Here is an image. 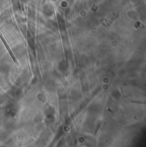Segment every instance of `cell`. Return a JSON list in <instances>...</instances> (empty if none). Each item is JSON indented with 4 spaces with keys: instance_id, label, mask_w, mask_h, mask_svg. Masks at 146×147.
Wrapping results in <instances>:
<instances>
[{
    "instance_id": "1",
    "label": "cell",
    "mask_w": 146,
    "mask_h": 147,
    "mask_svg": "<svg viewBox=\"0 0 146 147\" xmlns=\"http://www.w3.org/2000/svg\"><path fill=\"white\" fill-rule=\"evenodd\" d=\"M0 38H1V40H2V42L3 43V45H4V46H5V48L7 49V51H8V52H9V54L10 55V57H11V58L13 59V62L15 63H16L17 65L19 64V63H18V61H17V58H16V57L14 55V53H13V51H11V49H10V47L8 45V44H7V42L5 41V38L3 37V35L0 34Z\"/></svg>"
}]
</instances>
